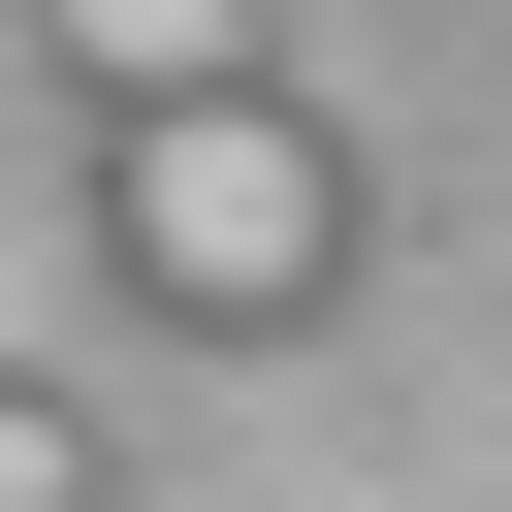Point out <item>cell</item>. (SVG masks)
Here are the masks:
<instances>
[{
  "instance_id": "1",
  "label": "cell",
  "mask_w": 512,
  "mask_h": 512,
  "mask_svg": "<svg viewBox=\"0 0 512 512\" xmlns=\"http://www.w3.org/2000/svg\"><path fill=\"white\" fill-rule=\"evenodd\" d=\"M320 256H352V160L288 96H160L128 128V288L160 320H320Z\"/></svg>"
},
{
  "instance_id": "2",
  "label": "cell",
  "mask_w": 512,
  "mask_h": 512,
  "mask_svg": "<svg viewBox=\"0 0 512 512\" xmlns=\"http://www.w3.org/2000/svg\"><path fill=\"white\" fill-rule=\"evenodd\" d=\"M64 32V96L96 128H160V96H256V0H32Z\"/></svg>"
},
{
  "instance_id": "3",
  "label": "cell",
  "mask_w": 512,
  "mask_h": 512,
  "mask_svg": "<svg viewBox=\"0 0 512 512\" xmlns=\"http://www.w3.org/2000/svg\"><path fill=\"white\" fill-rule=\"evenodd\" d=\"M0 512H96V416L64 384H0Z\"/></svg>"
}]
</instances>
